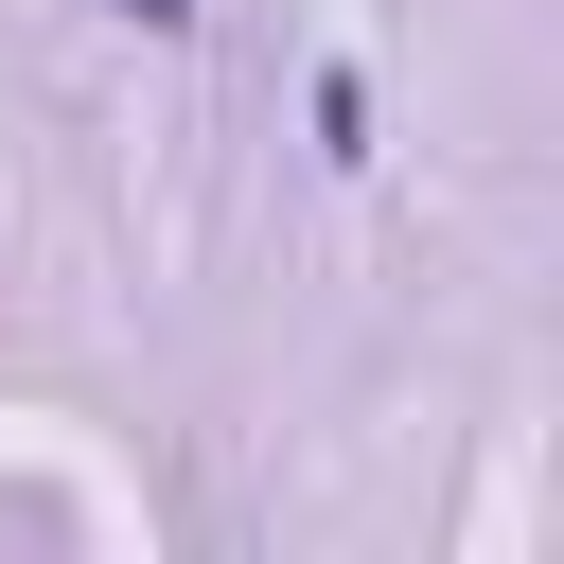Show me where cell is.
I'll use <instances>...</instances> for the list:
<instances>
[{"label": "cell", "mask_w": 564, "mask_h": 564, "mask_svg": "<svg viewBox=\"0 0 564 564\" xmlns=\"http://www.w3.org/2000/svg\"><path fill=\"white\" fill-rule=\"evenodd\" d=\"M123 18H141V35H176V18H194V0H123Z\"/></svg>", "instance_id": "obj_1"}]
</instances>
